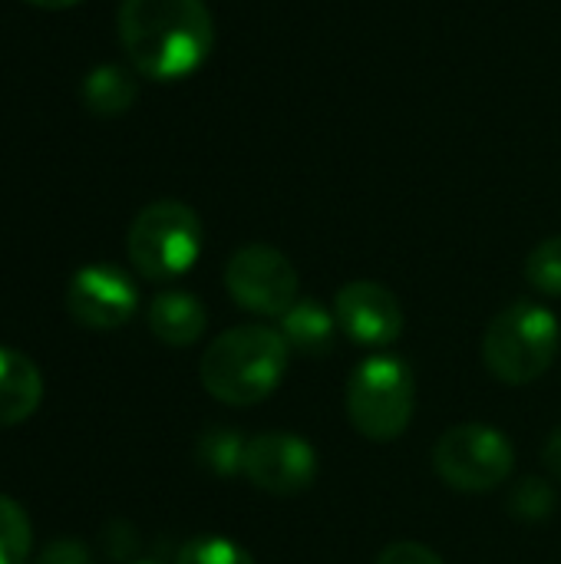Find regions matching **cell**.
I'll use <instances>...</instances> for the list:
<instances>
[{
  "label": "cell",
  "instance_id": "obj_1",
  "mask_svg": "<svg viewBox=\"0 0 561 564\" xmlns=\"http://www.w3.org/2000/svg\"><path fill=\"white\" fill-rule=\"evenodd\" d=\"M119 43L139 76L172 83L205 66L215 20L205 0H122Z\"/></svg>",
  "mask_w": 561,
  "mask_h": 564
},
{
  "label": "cell",
  "instance_id": "obj_2",
  "mask_svg": "<svg viewBox=\"0 0 561 564\" xmlns=\"http://www.w3.org/2000/svg\"><path fill=\"white\" fill-rule=\"evenodd\" d=\"M291 367V347L278 327L238 324L222 330L198 360V380L225 406H255L268 400Z\"/></svg>",
  "mask_w": 561,
  "mask_h": 564
},
{
  "label": "cell",
  "instance_id": "obj_3",
  "mask_svg": "<svg viewBox=\"0 0 561 564\" xmlns=\"http://www.w3.org/2000/svg\"><path fill=\"white\" fill-rule=\"evenodd\" d=\"M559 344V317L546 304L516 301L486 327L483 364L496 380L509 387H526L552 367Z\"/></svg>",
  "mask_w": 561,
  "mask_h": 564
},
{
  "label": "cell",
  "instance_id": "obj_4",
  "mask_svg": "<svg viewBox=\"0 0 561 564\" xmlns=\"http://www.w3.org/2000/svg\"><path fill=\"white\" fill-rule=\"evenodd\" d=\"M347 420L374 443H393L407 433L417 410V380L407 360L374 354L357 364L347 380Z\"/></svg>",
  "mask_w": 561,
  "mask_h": 564
},
{
  "label": "cell",
  "instance_id": "obj_5",
  "mask_svg": "<svg viewBox=\"0 0 561 564\" xmlns=\"http://www.w3.org/2000/svg\"><path fill=\"white\" fill-rule=\"evenodd\" d=\"M126 251L145 281H175L192 271L202 254V221L185 202H152L132 218Z\"/></svg>",
  "mask_w": 561,
  "mask_h": 564
},
{
  "label": "cell",
  "instance_id": "obj_6",
  "mask_svg": "<svg viewBox=\"0 0 561 564\" xmlns=\"http://www.w3.org/2000/svg\"><path fill=\"white\" fill-rule=\"evenodd\" d=\"M516 466V449L506 433L486 423H463L446 430L433 446L436 476L460 492H493Z\"/></svg>",
  "mask_w": 561,
  "mask_h": 564
},
{
  "label": "cell",
  "instance_id": "obj_7",
  "mask_svg": "<svg viewBox=\"0 0 561 564\" xmlns=\"http://www.w3.org/2000/svg\"><path fill=\"white\" fill-rule=\"evenodd\" d=\"M231 301L258 317H284L298 301V271L271 245H245L225 264Z\"/></svg>",
  "mask_w": 561,
  "mask_h": 564
},
{
  "label": "cell",
  "instance_id": "obj_8",
  "mask_svg": "<svg viewBox=\"0 0 561 564\" xmlns=\"http://www.w3.org/2000/svg\"><path fill=\"white\" fill-rule=\"evenodd\" d=\"M317 453L294 433H258L245 449V479L268 496H301L317 482Z\"/></svg>",
  "mask_w": 561,
  "mask_h": 564
},
{
  "label": "cell",
  "instance_id": "obj_9",
  "mask_svg": "<svg viewBox=\"0 0 561 564\" xmlns=\"http://www.w3.org/2000/svg\"><path fill=\"white\" fill-rule=\"evenodd\" d=\"M136 307L139 291L132 278L112 264H86L66 284V311L86 330H119Z\"/></svg>",
  "mask_w": 561,
  "mask_h": 564
},
{
  "label": "cell",
  "instance_id": "obj_10",
  "mask_svg": "<svg viewBox=\"0 0 561 564\" xmlns=\"http://www.w3.org/2000/svg\"><path fill=\"white\" fill-rule=\"evenodd\" d=\"M337 327L360 347H390L403 334L397 294L377 281H350L334 297Z\"/></svg>",
  "mask_w": 561,
  "mask_h": 564
},
{
  "label": "cell",
  "instance_id": "obj_11",
  "mask_svg": "<svg viewBox=\"0 0 561 564\" xmlns=\"http://www.w3.org/2000/svg\"><path fill=\"white\" fill-rule=\"evenodd\" d=\"M43 400V377L36 364L10 347H0V430L20 426Z\"/></svg>",
  "mask_w": 561,
  "mask_h": 564
},
{
  "label": "cell",
  "instance_id": "obj_12",
  "mask_svg": "<svg viewBox=\"0 0 561 564\" xmlns=\"http://www.w3.org/2000/svg\"><path fill=\"white\" fill-rule=\"evenodd\" d=\"M145 321L152 337L165 347H192L208 327V311L188 291H162L152 297Z\"/></svg>",
  "mask_w": 561,
  "mask_h": 564
},
{
  "label": "cell",
  "instance_id": "obj_13",
  "mask_svg": "<svg viewBox=\"0 0 561 564\" xmlns=\"http://www.w3.org/2000/svg\"><path fill=\"white\" fill-rule=\"evenodd\" d=\"M281 337L301 357H327L337 344V317L314 297H298L294 307L281 317Z\"/></svg>",
  "mask_w": 561,
  "mask_h": 564
},
{
  "label": "cell",
  "instance_id": "obj_14",
  "mask_svg": "<svg viewBox=\"0 0 561 564\" xmlns=\"http://www.w3.org/2000/svg\"><path fill=\"white\" fill-rule=\"evenodd\" d=\"M136 99H139V83L126 66L103 63L89 69L83 79V102L96 116H122L126 109H132Z\"/></svg>",
  "mask_w": 561,
  "mask_h": 564
},
{
  "label": "cell",
  "instance_id": "obj_15",
  "mask_svg": "<svg viewBox=\"0 0 561 564\" xmlns=\"http://www.w3.org/2000/svg\"><path fill=\"white\" fill-rule=\"evenodd\" d=\"M245 449H248V440L231 426H212L195 443L198 463L212 476H222V479H231V476L245 473Z\"/></svg>",
  "mask_w": 561,
  "mask_h": 564
},
{
  "label": "cell",
  "instance_id": "obj_16",
  "mask_svg": "<svg viewBox=\"0 0 561 564\" xmlns=\"http://www.w3.org/2000/svg\"><path fill=\"white\" fill-rule=\"evenodd\" d=\"M33 552V529L20 502L0 496V564H26Z\"/></svg>",
  "mask_w": 561,
  "mask_h": 564
},
{
  "label": "cell",
  "instance_id": "obj_17",
  "mask_svg": "<svg viewBox=\"0 0 561 564\" xmlns=\"http://www.w3.org/2000/svg\"><path fill=\"white\" fill-rule=\"evenodd\" d=\"M506 506H509V516L519 519V522H546V519H552V512L559 506V496H555L552 482L529 476V479L513 486Z\"/></svg>",
  "mask_w": 561,
  "mask_h": 564
},
{
  "label": "cell",
  "instance_id": "obj_18",
  "mask_svg": "<svg viewBox=\"0 0 561 564\" xmlns=\"http://www.w3.org/2000/svg\"><path fill=\"white\" fill-rule=\"evenodd\" d=\"M526 278L539 294L561 297V235H552L532 248V254L526 258Z\"/></svg>",
  "mask_w": 561,
  "mask_h": 564
},
{
  "label": "cell",
  "instance_id": "obj_19",
  "mask_svg": "<svg viewBox=\"0 0 561 564\" xmlns=\"http://www.w3.org/2000/svg\"><path fill=\"white\" fill-rule=\"evenodd\" d=\"M175 564H258L251 552L235 545L225 535H195L179 549Z\"/></svg>",
  "mask_w": 561,
  "mask_h": 564
},
{
  "label": "cell",
  "instance_id": "obj_20",
  "mask_svg": "<svg viewBox=\"0 0 561 564\" xmlns=\"http://www.w3.org/2000/svg\"><path fill=\"white\" fill-rule=\"evenodd\" d=\"M377 564H446L433 549L420 542H393L380 552Z\"/></svg>",
  "mask_w": 561,
  "mask_h": 564
},
{
  "label": "cell",
  "instance_id": "obj_21",
  "mask_svg": "<svg viewBox=\"0 0 561 564\" xmlns=\"http://www.w3.org/2000/svg\"><path fill=\"white\" fill-rule=\"evenodd\" d=\"M33 564H93L89 549L79 539H56L50 542Z\"/></svg>",
  "mask_w": 561,
  "mask_h": 564
},
{
  "label": "cell",
  "instance_id": "obj_22",
  "mask_svg": "<svg viewBox=\"0 0 561 564\" xmlns=\"http://www.w3.org/2000/svg\"><path fill=\"white\" fill-rule=\"evenodd\" d=\"M542 463H546V469L561 482V426L559 430H552V436L546 440V446H542Z\"/></svg>",
  "mask_w": 561,
  "mask_h": 564
},
{
  "label": "cell",
  "instance_id": "obj_23",
  "mask_svg": "<svg viewBox=\"0 0 561 564\" xmlns=\"http://www.w3.org/2000/svg\"><path fill=\"white\" fill-rule=\"evenodd\" d=\"M26 3L40 7V10H66V7H76V3H83V0H26Z\"/></svg>",
  "mask_w": 561,
  "mask_h": 564
},
{
  "label": "cell",
  "instance_id": "obj_24",
  "mask_svg": "<svg viewBox=\"0 0 561 564\" xmlns=\"http://www.w3.org/2000/svg\"><path fill=\"white\" fill-rule=\"evenodd\" d=\"M136 564H152V562H136Z\"/></svg>",
  "mask_w": 561,
  "mask_h": 564
}]
</instances>
